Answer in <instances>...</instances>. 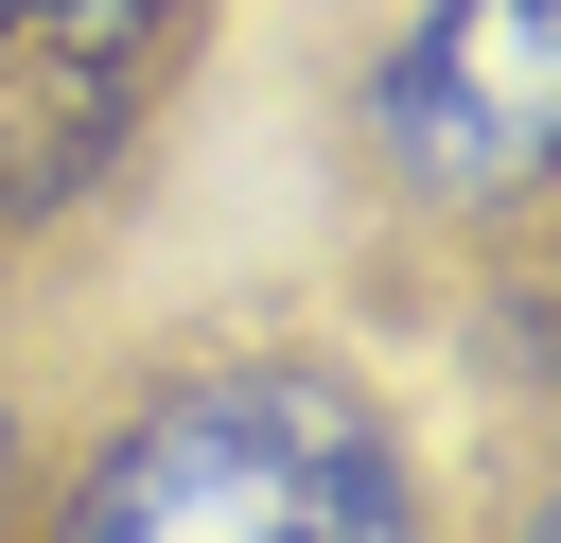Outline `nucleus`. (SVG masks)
Segmentation results:
<instances>
[{
  "instance_id": "1",
  "label": "nucleus",
  "mask_w": 561,
  "mask_h": 543,
  "mask_svg": "<svg viewBox=\"0 0 561 543\" xmlns=\"http://www.w3.org/2000/svg\"><path fill=\"white\" fill-rule=\"evenodd\" d=\"M53 543H421V473L368 385L298 350H228L105 420Z\"/></svg>"
},
{
  "instance_id": "2",
  "label": "nucleus",
  "mask_w": 561,
  "mask_h": 543,
  "mask_svg": "<svg viewBox=\"0 0 561 543\" xmlns=\"http://www.w3.org/2000/svg\"><path fill=\"white\" fill-rule=\"evenodd\" d=\"M368 158L403 210H526L561 193V0H403L368 70Z\"/></svg>"
},
{
  "instance_id": "3",
  "label": "nucleus",
  "mask_w": 561,
  "mask_h": 543,
  "mask_svg": "<svg viewBox=\"0 0 561 543\" xmlns=\"http://www.w3.org/2000/svg\"><path fill=\"white\" fill-rule=\"evenodd\" d=\"M193 0H0V53L18 70H123V53H158Z\"/></svg>"
},
{
  "instance_id": "4",
  "label": "nucleus",
  "mask_w": 561,
  "mask_h": 543,
  "mask_svg": "<svg viewBox=\"0 0 561 543\" xmlns=\"http://www.w3.org/2000/svg\"><path fill=\"white\" fill-rule=\"evenodd\" d=\"M508 543H561V508H526V525H508Z\"/></svg>"
}]
</instances>
